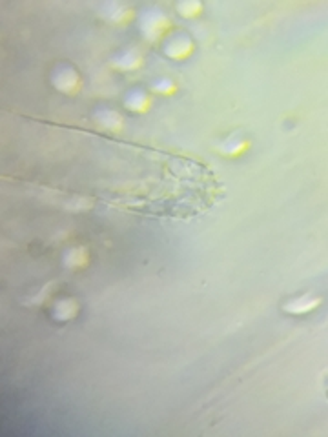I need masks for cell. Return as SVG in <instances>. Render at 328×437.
Segmentation results:
<instances>
[{
  "instance_id": "9c48e42d",
  "label": "cell",
  "mask_w": 328,
  "mask_h": 437,
  "mask_svg": "<svg viewBox=\"0 0 328 437\" xmlns=\"http://www.w3.org/2000/svg\"><path fill=\"white\" fill-rule=\"evenodd\" d=\"M122 103H124V108L128 112L146 113L152 108V95H150L148 89L131 88L129 91H126Z\"/></svg>"
},
{
  "instance_id": "8992f818",
  "label": "cell",
  "mask_w": 328,
  "mask_h": 437,
  "mask_svg": "<svg viewBox=\"0 0 328 437\" xmlns=\"http://www.w3.org/2000/svg\"><path fill=\"white\" fill-rule=\"evenodd\" d=\"M110 66L117 71H135L143 66V52L139 47H126L115 57H111Z\"/></svg>"
},
{
  "instance_id": "52a82bcc",
  "label": "cell",
  "mask_w": 328,
  "mask_h": 437,
  "mask_svg": "<svg viewBox=\"0 0 328 437\" xmlns=\"http://www.w3.org/2000/svg\"><path fill=\"white\" fill-rule=\"evenodd\" d=\"M93 121L101 126L102 130L111 131V133H119L124 128V119L117 110L110 106H101L93 112Z\"/></svg>"
},
{
  "instance_id": "7c38bea8",
  "label": "cell",
  "mask_w": 328,
  "mask_h": 437,
  "mask_svg": "<svg viewBox=\"0 0 328 437\" xmlns=\"http://www.w3.org/2000/svg\"><path fill=\"white\" fill-rule=\"evenodd\" d=\"M59 286L60 281H50V283L42 284L37 292H31L28 297H24V304H26V306H44V304L55 295Z\"/></svg>"
},
{
  "instance_id": "ba28073f",
  "label": "cell",
  "mask_w": 328,
  "mask_h": 437,
  "mask_svg": "<svg viewBox=\"0 0 328 437\" xmlns=\"http://www.w3.org/2000/svg\"><path fill=\"white\" fill-rule=\"evenodd\" d=\"M250 148V139L243 131H234L227 139H222L218 146V151L224 157H239Z\"/></svg>"
},
{
  "instance_id": "7a4b0ae2",
  "label": "cell",
  "mask_w": 328,
  "mask_h": 437,
  "mask_svg": "<svg viewBox=\"0 0 328 437\" xmlns=\"http://www.w3.org/2000/svg\"><path fill=\"white\" fill-rule=\"evenodd\" d=\"M51 86L64 95H77L83 88V77L71 64H59L50 75Z\"/></svg>"
},
{
  "instance_id": "9a60e30c",
  "label": "cell",
  "mask_w": 328,
  "mask_h": 437,
  "mask_svg": "<svg viewBox=\"0 0 328 437\" xmlns=\"http://www.w3.org/2000/svg\"><path fill=\"white\" fill-rule=\"evenodd\" d=\"M93 206V200L92 199H86V197H79V199H73L70 202V205H66V209H77V212H80V209H90Z\"/></svg>"
},
{
  "instance_id": "4fadbf2b",
  "label": "cell",
  "mask_w": 328,
  "mask_h": 437,
  "mask_svg": "<svg viewBox=\"0 0 328 437\" xmlns=\"http://www.w3.org/2000/svg\"><path fill=\"white\" fill-rule=\"evenodd\" d=\"M203 2H199V0H183V2H179V4L176 6V10L177 13L183 17V19H194V17H197V15L203 11Z\"/></svg>"
},
{
  "instance_id": "277c9868",
  "label": "cell",
  "mask_w": 328,
  "mask_h": 437,
  "mask_svg": "<svg viewBox=\"0 0 328 437\" xmlns=\"http://www.w3.org/2000/svg\"><path fill=\"white\" fill-rule=\"evenodd\" d=\"M323 299L314 293H303L299 297H294L283 304V312L290 313V316H305V313L314 312L321 306Z\"/></svg>"
},
{
  "instance_id": "5bb4252c",
  "label": "cell",
  "mask_w": 328,
  "mask_h": 437,
  "mask_svg": "<svg viewBox=\"0 0 328 437\" xmlns=\"http://www.w3.org/2000/svg\"><path fill=\"white\" fill-rule=\"evenodd\" d=\"M150 91L157 95H173L177 91V84L170 77H161V79H155L150 84Z\"/></svg>"
},
{
  "instance_id": "5b68a950",
  "label": "cell",
  "mask_w": 328,
  "mask_h": 437,
  "mask_svg": "<svg viewBox=\"0 0 328 437\" xmlns=\"http://www.w3.org/2000/svg\"><path fill=\"white\" fill-rule=\"evenodd\" d=\"M50 312L57 323H70L79 316L80 304L75 297H59L51 302Z\"/></svg>"
},
{
  "instance_id": "6da1fadb",
  "label": "cell",
  "mask_w": 328,
  "mask_h": 437,
  "mask_svg": "<svg viewBox=\"0 0 328 437\" xmlns=\"http://www.w3.org/2000/svg\"><path fill=\"white\" fill-rule=\"evenodd\" d=\"M171 28H173V24H171L170 17L161 8H150L139 17V29L144 40L162 42V38L166 37L168 33H171Z\"/></svg>"
},
{
  "instance_id": "3957f363",
  "label": "cell",
  "mask_w": 328,
  "mask_h": 437,
  "mask_svg": "<svg viewBox=\"0 0 328 437\" xmlns=\"http://www.w3.org/2000/svg\"><path fill=\"white\" fill-rule=\"evenodd\" d=\"M162 53L171 61H185L195 50L194 38L186 31H171L161 42Z\"/></svg>"
},
{
  "instance_id": "8fae6325",
  "label": "cell",
  "mask_w": 328,
  "mask_h": 437,
  "mask_svg": "<svg viewBox=\"0 0 328 437\" xmlns=\"http://www.w3.org/2000/svg\"><path fill=\"white\" fill-rule=\"evenodd\" d=\"M101 15L113 24H126L128 20L134 19V10L124 4H119V2H108L102 6Z\"/></svg>"
},
{
  "instance_id": "30bf717a",
  "label": "cell",
  "mask_w": 328,
  "mask_h": 437,
  "mask_svg": "<svg viewBox=\"0 0 328 437\" xmlns=\"http://www.w3.org/2000/svg\"><path fill=\"white\" fill-rule=\"evenodd\" d=\"M90 262V251L86 246H70L62 251V266L66 270H80Z\"/></svg>"
}]
</instances>
